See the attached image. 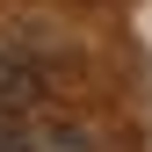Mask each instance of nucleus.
I'll return each mask as SVG.
<instances>
[{
	"instance_id": "obj_2",
	"label": "nucleus",
	"mask_w": 152,
	"mask_h": 152,
	"mask_svg": "<svg viewBox=\"0 0 152 152\" xmlns=\"http://www.w3.org/2000/svg\"><path fill=\"white\" fill-rule=\"evenodd\" d=\"M0 152H36V145H29V130L15 123V116H0Z\"/></svg>"
},
{
	"instance_id": "obj_1",
	"label": "nucleus",
	"mask_w": 152,
	"mask_h": 152,
	"mask_svg": "<svg viewBox=\"0 0 152 152\" xmlns=\"http://www.w3.org/2000/svg\"><path fill=\"white\" fill-rule=\"evenodd\" d=\"M36 94H44V80H36V65H22L15 51H0V116H15V109H29Z\"/></svg>"
}]
</instances>
